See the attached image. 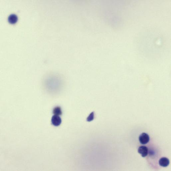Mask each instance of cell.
Instances as JSON below:
<instances>
[{"label": "cell", "mask_w": 171, "mask_h": 171, "mask_svg": "<svg viewBox=\"0 0 171 171\" xmlns=\"http://www.w3.org/2000/svg\"><path fill=\"white\" fill-rule=\"evenodd\" d=\"M149 139L150 138L149 135L144 132L141 133L139 138L140 143L142 145L146 144L148 143L149 141Z\"/></svg>", "instance_id": "cell-1"}, {"label": "cell", "mask_w": 171, "mask_h": 171, "mask_svg": "<svg viewBox=\"0 0 171 171\" xmlns=\"http://www.w3.org/2000/svg\"><path fill=\"white\" fill-rule=\"evenodd\" d=\"M138 152L141 155L142 157H146L148 155V148L146 146H140L138 149Z\"/></svg>", "instance_id": "cell-2"}, {"label": "cell", "mask_w": 171, "mask_h": 171, "mask_svg": "<svg viewBox=\"0 0 171 171\" xmlns=\"http://www.w3.org/2000/svg\"><path fill=\"white\" fill-rule=\"evenodd\" d=\"M61 122L62 120L60 117L58 115H54L52 117V123L54 126H59L61 124Z\"/></svg>", "instance_id": "cell-3"}, {"label": "cell", "mask_w": 171, "mask_h": 171, "mask_svg": "<svg viewBox=\"0 0 171 171\" xmlns=\"http://www.w3.org/2000/svg\"><path fill=\"white\" fill-rule=\"evenodd\" d=\"M159 164L160 166L163 167H167L169 165V161L166 157H163L159 159Z\"/></svg>", "instance_id": "cell-4"}, {"label": "cell", "mask_w": 171, "mask_h": 171, "mask_svg": "<svg viewBox=\"0 0 171 171\" xmlns=\"http://www.w3.org/2000/svg\"><path fill=\"white\" fill-rule=\"evenodd\" d=\"M18 20L17 16L15 14H12L9 16L8 21L10 23L14 24L16 23Z\"/></svg>", "instance_id": "cell-5"}, {"label": "cell", "mask_w": 171, "mask_h": 171, "mask_svg": "<svg viewBox=\"0 0 171 171\" xmlns=\"http://www.w3.org/2000/svg\"><path fill=\"white\" fill-rule=\"evenodd\" d=\"M53 114L55 115H61L62 114V111L61 108L60 107H57L53 110Z\"/></svg>", "instance_id": "cell-6"}, {"label": "cell", "mask_w": 171, "mask_h": 171, "mask_svg": "<svg viewBox=\"0 0 171 171\" xmlns=\"http://www.w3.org/2000/svg\"><path fill=\"white\" fill-rule=\"evenodd\" d=\"M94 112H93L91 114H90V115L87 118V121L88 122H90V121H92L94 119Z\"/></svg>", "instance_id": "cell-7"}]
</instances>
